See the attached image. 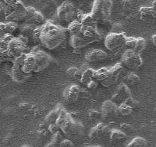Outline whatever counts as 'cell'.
I'll use <instances>...</instances> for the list:
<instances>
[{"label": "cell", "instance_id": "cell-4", "mask_svg": "<svg viewBox=\"0 0 156 147\" xmlns=\"http://www.w3.org/2000/svg\"><path fill=\"white\" fill-rule=\"evenodd\" d=\"M111 0H94L90 15L98 22H105L111 15L112 11Z\"/></svg>", "mask_w": 156, "mask_h": 147}, {"label": "cell", "instance_id": "cell-42", "mask_svg": "<svg viewBox=\"0 0 156 147\" xmlns=\"http://www.w3.org/2000/svg\"><path fill=\"white\" fill-rule=\"evenodd\" d=\"M151 38H152L153 43H154V44L156 45V34H154V35L151 37Z\"/></svg>", "mask_w": 156, "mask_h": 147}, {"label": "cell", "instance_id": "cell-7", "mask_svg": "<svg viewBox=\"0 0 156 147\" xmlns=\"http://www.w3.org/2000/svg\"><path fill=\"white\" fill-rule=\"evenodd\" d=\"M5 3V2H4ZM7 22H19L26 20L27 9L22 2L19 1L13 6L5 5Z\"/></svg>", "mask_w": 156, "mask_h": 147}, {"label": "cell", "instance_id": "cell-10", "mask_svg": "<svg viewBox=\"0 0 156 147\" xmlns=\"http://www.w3.org/2000/svg\"><path fill=\"white\" fill-rule=\"evenodd\" d=\"M122 71H123V65L122 64H120V63L115 64L111 68H109L107 77H106V80L101 84L103 86L106 87V88L111 87L118 81V79L119 78Z\"/></svg>", "mask_w": 156, "mask_h": 147}, {"label": "cell", "instance_id": "cell-28", "mask_svg": "<svg viewBox=\"0 0 156 147\" xmlns=\"http://www.w3.org/2000/svg\"><path fill=\"white\" fill-rule=\"evenodd\" d=\"M147 146V141L146 139L142 137H135L126 147H146Z\"/></svg>", "mask_w": 156, "mask_h": 147}, {"label": "cell", "instance_id": "cell-35", "mask_svg": "<svg viewBox=\"0 0 156 147\" xmlns=\"http://www.w3.org/2000/svg\"><path fill=\"white\" fill-rule=\"evenodd\" d=\"M9 34L5 22H0V40H4Z\"/></svg>", "mask_w": 156, "mask_h": 147}, {"label": "cell", "instance_id": "cell-6", "mask_svg": "<svg viewBox=\"0 0 156 147\" xmlns=\"http://www.w3.org/2000/svg\"><path fill=\"white\" fill-rule=\"evenodd\" d=\"M57 14L60 21L70 24L78 19L79 13L72 2L64 1L58 7Z\"/></svg>", "mask_w": 156, "mask_h": 147}, {"label": "cell", "instance_id": "cell-17", "mask_svg": "<svg viewBox=\"0 0 156 147\" xmlns=\"http://www.w3.org/2000/svg\"><path fill=\"white\" fill-rule=\"evenodd\" d=\"M109 127L104 124H98L93 127L89 133V137L90 139H96L103 137L109 132Z\"/></svg>", "mask_w": 156, "mask_h": 147}, {"label": "cell", "instance_id": "cell-32", "mask_svg": "<svg viewBox=\"0 0 156 147\" xmlns=\"http://www.w3.org/2000/svg\"><path fill=\"white\" fill-rule=\"evenodd\" d=\"M126 81L129 84L134 85L140 81V77H139L136 74L131 73L126 77Z\"/></svg>", "mask_w": 156, "mask_h": 147}, {"label": "cell", "instance_id": "cell-5", "mask_svg": "<svg viewBox=\"0 0 156 147\" xmlns=\"http://www.w3.org/2000/svg\"><path fill=\"white\" fill-rule=\"evenodd\" d=\"M28 49V38L26 37H12L8 41V52L9 56L14 58L26 54Z\"/></svg>", "mask_w": 156, "mask_h": 147}, {"label": "cell", "instance_id": "cell-20", "mask_svg": "<svg viewBox=\"0 0 156 147\" xmlns=\"http://www.w3.org/2000/svg\"><path fill=\"white\" fill-rule=\"evenodd\" d=\"M70 46L73 48V50H80L83 48L86 47L87 45H90L87 40L83 39V38H79L76 36L70 35Z\"/></svg>", "mask_w": 156, "mask_h": 147}, {"label": "cell", "instance_id": "cell-3", "mask_svg": "<svg viewBox=\"0 0 156 147\" xmlns=\"http://www.w3.org/2000/svg\"><path fill=\"white\" fill-rule=\"evenodd\" d=\"M55 123L69 139H78L84 134V127L83 124L80 121L73 119L71 114L67 113L64 108Z\"/></svg>", "mask_w": 156, "mask_h": 147}, {"label": "cell", "instance_id": "cell-38", "mask_svg": "<svg viewBox=\"0 0 156 147\" xmlns=\"http://www.w3.org/2000/svg\"><path fill=\"white\" fill-rule=\"evenodd\" d=\"M48 130L51 133L55 135V134H57V133H59L61 129H60V127L57 125L56 123H53V124H49Z\"/></svg>", "mask_w": 156, "mask_h": 147}, {"label": "cell", "instance_id": "cell-44", "mask_svg": "<svg viewBox=\"0 0 156 147\" xmlns=\"http://www.w3.org/2000/svg\"><path fill=\"white\" fill-rule=\"evenodd\" d=\"M88 147H102L100 145H91V146H88Z\"/></svg>", "mask_w": 156, "mask_h": 147}, {"label": "cell", "instance_id": "cell-30", "mask_svg": "<svg viewBox=\"0 0 156 147\" xmlns=\"http://www.w3.org/2000/svg\"><path fill=\"white\" fill-rule=\"evenodd\" d=\"M67 74L72 78H80L82 72L76 67H70L67 70Z\"/></svg>", "mask_w": 156, "mask_h": 147}, {"label": "cell", "instance_id": "cell-24", "mask_svg": "<svg viewBox=\"0 0 156 147\" xmlns=\"http://www.w3.org/2000/svg\"><path fill=\"white\" fill-rule=\"evenodd\" d=\"M44 21V17L43 15L39 12L35 11L34 14L31 16L28 19L25 21L27 24H31V25H34L36 24H42Z\"/></svg>", "mask_w": 156, "mask_h": 147}, {"label": "cell", "instance_id": "cell-39", "mask_svg": "<svg viewBox=\"0 0 156 147\" xmlns=\"http://www.w3.org/2000/svg\"><path fill=\"white\" fill-rule=\"evenodd\" d=\"M60 147H73V143L70 139H63L60 142Z\"/></svg>", "mask_w": 156, "mask_h": 147}, {"label": "cell", "instance_id": "cell-31", "mask_svg": "<svg viewBox=\"0 0 156 147\" xmlns=\"http://www.w3.org/2000/svg\"><path fill=\"white\" fill-rule=\"evenodd\" d=\"M119 130H120L122 133H125L127 136L133 134V131H134L133 127H132L129 124H127V123H123V124H121V125L119 126Z\"/></svg>", "mask_w": 156, "mask_h": 147}, {"label": "cell", "instance_id": "cell-29", "mask_svg": "<svg viewBox=\"0 0 156 147\" xmlns=\"http://www.w3.org/2000/svg\"><path fill=\"white\" fill-rule=\"evenodd\" d=\"M36 28V26H34V25H31V24H27L25 26L22 27V28L21 29L22 33V36L24 37H26V38H31L32 37V33L34 31V28Z\"/></svg>", "mask_w": 156, "mask_h": 147}, {"label": "cell", "instance_id": "cell-25", "mask_svg": "<svg viewBox=\"0 0 156 147\" xmlns=\"http://www.w3.org/2000/svg\"><path fill=\"white\" fill-rule=\"evenodd\" d=\"M95 70L92 68H88L82 73L81 77H80V82L83 84H87L90 81L94 79V74Z\"/></svg>", "mask_w": 156, "mask_h": 147}, {"label": "cell", "instance_id": "cell-43", "mask_svg": "<svg viewBox=\"0 0 156 147\" xmlns=\"http://www.w3.org/2000/svg\"><path fill=\"white\" fill-rule=\"evenodd\" d=\"M151 7H152V8L154 9L156 11V0H154V2H152V5H151Z\"/></svg>", "mask_w": 156, "mask_h": 147}, {"label": "cell", "instance_id": "cell-37", "mask_svg": "<svg viewBox=\"0 0 156 147\" xmlns=\"http://www.w3.org/2000/svg\"><path fill=\"white\" fill-rule=\"evenodd\" d=\"M121 5H122V8L124 11H129L133 8L131 0H122L121 2Z\"/></svg>", "mask_w": 156, "mask_h": 147}, {"label": "cell", "instance_id": "cell-11", "mask_svg": "<svg viewBox=\"0 0 156 147\" xmlns=\"http://www.w3.org/2000/svg\"><path fill=\"white\" fill-rule=\"evenodd\" d=\"M131 97V91L128 86L125 84H121L116 89V91H115V94L112 96L111 100L116 104H120Z\"/></svg>", "mask_w": 156, "mask_h": 147}, {"label": "cell", "instance_id": "cell-45", "mask_svg": "<svg viewBox=\"0 0 156 147\" xmlns=\"http://www.w3.org/2000/svg\"><path fill=\"white\" fill-rule=\"evenodd\" d=\"M0 63H1V62H0Z\"/></svg>", "mask_w": 156, "mask_h": 147}, {"label": "cell", "instance_id": "cell-12", "mask_svg": "<svg viewBox=\"0 0 156 147\" xmlns=\"http://www.w3.org/2000/svg\"><path fill=\"white\" fill-rule=\"evenodd\" d=\"M22 64L13 62L12 68V77L16 82L19 84L24 83L31 76V74L25 73L22 69Z\"/></svg>", "mask_w": 156, "mask_h": 147}, {"label": "cell", "instance_id": "cell-2", "mask_svg": "<svg viewBox=\"0 0 156 147\" xmlns=\"http://www.w3.org/2000/svg\"><path fill=\"white\" fill-rule=\"evenodd\" d=\"M51 63V58L48 54L41 49L34 48L25 54L22 69L25 73H37L47 68Z\"/></svg>", "mask_w": 156, "mask_h": 147}, {"label": "cell", "instance_id": "cell-33", "mask_svg": "<svg viewBox=\"0 0 156 147\" xmlns=\"http://www.w3.org/2000/svg\"><path fill=\"white\" fill-rule=\"evenodd\" d=\"M5 28H6V30L9 34H12L13 32H15L17 30L18 24L16 22H8L5 23Z\"/></svg>", "mask_w": 156, "mask_h": 147}, {"label": "cell", "instance_id": "cell-23", "mask_svg": "<svg viewBox=\"0 0 156 147\" xmlns=\"http://www.w3.org/2000/svg\"><path fill=\"white\" fill-rule=\"evenodd\" d=\"M62 109L63 107L61 106V105H58L55 109H52L51 111L47 116H46L45 120L44 121H45L48 124H51L56 122L57 119H58V117H59Z\"/></svg>", "mask_w": 156, "mask_h": 147}, {"label": "cell", "instance_id": "cell-19", "mask_svg": "<svg viewBox=\"0 0 156 147\" xmlns=\"http://www.w3.org/2000/svg\"><path fill=\"white\" fill-rule=\"evenodd\" d=\"M67 30L70 33V35L76 36V37L85 39L83 35L82 34V24L78 20H75L70 22L68 25Z\"/></svg>", "mask_w": 156, "mask_h": 147}, {"label": "cell", "instance_id": "cell-14", "mask_svg": "<svg viewBox=\"0 0 156 147\" xmlns=\"http://www.w3.org/2000/svg\"><path fill=\"white\" fill-rule=\"evenodd\" d=\"M126 45L137 53L141 54L146 48V41L142 38L126 37Z\"/></svg>", "mask_w": 156, "mask_h": 147}, {"label": "cell", "instance_id": "cell-9", "mask_svg": "<svg viewBox=\"0 0 156 147\" xmlns=\"http://www.w3.org/2000/svg\"><path fill=\"white\" fill-rule=\"evenodd\" d=\"M126 36L123 33L112 32L105 38L104 44L106 48L110 52H115L122 48L126 45Z\"/></svg>", "mask_w": 156, "mask_h": 147}, {"label": "cell", "instance_id": "cell-13", "mask_svg": "<svg viewBox=\"0 0 156 147\" xmlns=\"http://www.w3.org/2000/svg\"><path fill=\"white\" fill-rule=\"evenodd\" d=\"M118 113V106L112 100H106L101 106V115L105 119L114 117Z\"/></svg>", "mask_w": 156, "mask_h": 147}, {"label": "cell", "instance_id": "cell-18", "mask_svg": "<svg viewBox=\"0 0 156 147\" xmlns=\"http://www.w3.org/2000/svg\"><path fill=\"white\" fill-rule=\"evenodd\" d=\"M141 18L144 20L150 21L156 19V11L151 6H142L139 10Z\"/></svg>", "mask_w": 156, "mask_h": 147}, {"label": "cell", "instance_id": "cell-1", "mask_svg": "<svg viewBox=\"0 0 156 147\" xmlns=\"http://www.w3.org/2000/svg\"><path fill=\"white\" fill-rule=\"evenodd\" d=\"M66 39V31L62 27L46 22L41 25L40 43L46 48L54 50L59 47Z\"/></svg>", "mask_w": 156, "mask_h": 147}, {"label": "cell", "instance_id": "cell-36", "mask_svg": "<svg viewBox=\"0 0 156 147\" xmlns=\"http://www.w3.org/2000/svg\"><path fill=\"white\" fill-rule=\"evenodd\" d=\"M40 32H41V25L36 27L34 31H33L31 38H32L34 42L40 43Z\"/></svg>", "mask_w": 156, "mask_h": 147}, {"label": "cell", "instance_id": "cell-15", "mask_svg": "<svg viewBox=\"0 0 156 147\" xmlns=\"http://www.w3.org/2000/svg\"><path fill=\"white\" fill-rule=\"evenodd\" d=\"M80 97V88L77 85H70L64 91V97L67 101L73 103Z\"/></svg>", "mask_w": 156, "mask_h": 147}, {"label": "cell", "instance_id": "cell-16", "mask_svg": "<svg viewBox=\"0 0 156 147\" xmlns=\"http://www.w3.org/2000/svg\"><path fill=\"white\" fill-rule=\"evenodd\" d=\"M107 58L108 54L104 51L100 50V49L90 51L85 56V59L89 63L100 62V61L106 60Z\"/></svg>", "mask_w": 156, "mask_h": 147}, {"label": "cell", "instance_id": "cell-27", "mask_svg": "<svg viewBox=\"0 0 156 147\" xmlns=\"http://www.w3.org/2000/svg\"><path fill=\"white\" fill-rule=\"evenodd\" d=\"M133 111V107L131 105L128 104L126 102L120 103V104L118 106V113H119L120 114L123 115V116H128L130 115Z\"/></svg>", "mask_w": 156, "mask_h": 147}, {"label": "cell", "instance_id": "cell-34", "mask_svg": "<svg viewBox=\"0 0 156 147\" xmlns=\"http://www.w3.org/2000/svg\"><path fill=\"white\" fill-rule=\"evenodd\" d=\"M6 21V11L5 4L4 2H0V22H5Z\"/></svg>", "mask_w": 156, "mask_h": 147}, {"label": "cell", "instance_id": "cell-21", "mask_svg": "<svg viewBox=\"0 0 156 147\" xmlns=\"http://www.w3.org/2000/svg\"><path fill=\"white\" fill-rule=\"evenodd\" d=\"M78 21L83 26L97 27V22L90 14L78 15Z\"/></svg>", "mask_w": 156, "mask_h": 147}, {"label": "cell", "instance_id": "cell-26", "mask_svg": "<svg viewBox=\"0 0 156 147\" xmlns=\"http://www.w3.org/2000/svg\"><path fill=\"white\" fill-rule=\"evenodd\" d=\"M109 137L112 142H119L126 139L127 136L119 129V130H112L110 132Z\"/></svg>", "mask_w": 156, "mask_h": 147}, {"label": "cell", "instance_id": "cell-40", "mask_svg": "<svg viewBox=\"0 0 156 147\" xmlns=\"http://www.w3.org/2000/svg\"><path fill=\"white\" fill-rule=\"evenodd\" d=\"M89 116L90 117V119L92 120H98L99 118H100L102 117L101 112H99L95 109H93L89 113Z\"/></svg>", "mask_w": 156, "mask_h": 147}, {"label": "cell", "instance_id": "cell-8", "mask_svg": "<svg viewBox=\"0 0 156 147\" xmlns=\"http://www.w3.org/2000/svg\"><path fill=\"white\" fill-rule=\"evenodd\" d=\"M143 64L140 54L133 49H127L122 55V64L131 70H137Z\"/></svg>", "mask_w": 156, "mask_h": 147}, {"label": "cell", "instance_id": "cell-41", "mask_svg": "<svg viewBox=\"0 0 156 147\" xmlns=\"http://www.w3.org/2000/svg\"><path fill=\"white\" fill-rule=\"evenodd\" d=\"M98 84H99V82L93 79L92 81H90L89 83L87 84V88H89V89L94 90V89H96V88H97Z\"/></svg>", "mask_w": 156, "mask_h": 147}, {"label": "cell", "instance_id": "cell-22", "mask_svg": "<svg viewBox=\"0 0 156 147\" xmlns=\"http://www.w3.org/2000/svg\"><path fill=\"white\" fill-rule=\"evenodd\" d=\"M13 61V59L9 56L8 52V41L0 40V62L6 61Z\"/></svg>", "mask_w": 156, "mask_h": 147}]
</instances>
